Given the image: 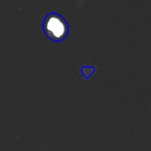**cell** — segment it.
I'll list each match as a JSON object with an SVG mask.
<instances>
[{
    "instance_id": "1",
    "label": "cell",
    "mask_w": 151,
    "mask_h": 151,
    "mask_svg": "<svg viewBox=\"0 0 151 151\" xmlns=\"http://www.w3.org/2000/svg\"><path fill=\"white\" fill-rule=\"evenodd\" d=\"M85 1H86V0H78V1H77V6H78L79 8H81V7L83 5V4L85 3Z\"/></svg>"
}]
</instances>
